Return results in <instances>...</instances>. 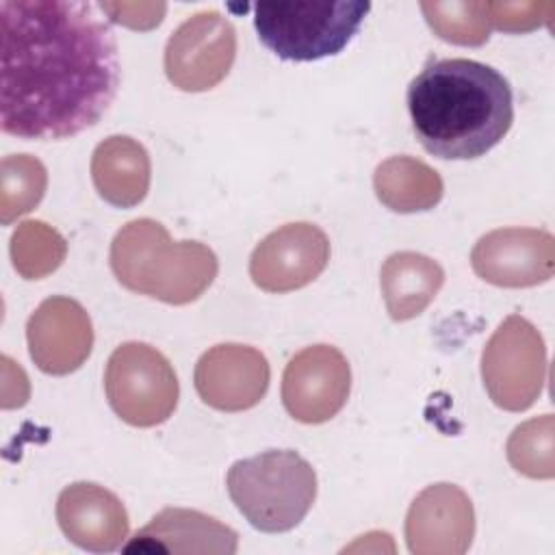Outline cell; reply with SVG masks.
<instances>
[{"instance_id": "4fadbf2b", "label": "cell", "mask_w": 555, "mask_h": 555, "mask_svg": "<svg viewBox=\"0 0 555 555\" xmlns=\"http://www.w3.org/2000/svg\"><path fill=\"white\" fill-rule=\"evenodd\" d=\"M269 377L267 358L256 347L238 343L215 345L195 364L199 399L221 412H243L260 403Z\"/></svg>"}, {"instance_id": "277c9868", "label": "cell", "mask_w": 555, "mask_h": 555, "mask_svg": "<svg viewBox=\"0 0 555 555\" xmlns=\"http://www.w3.org/2000/svg\"><path fill=\"white\" fill-rule=\"evenodd\" d=\"M225 486L236 509L264 533L295 529L317 499L312 464L291 449H269L234 462Z\"/></svg>"}, {"instance_id": "ac0fdd59", "label": "cell", "mask_w": 555, "mask_h": 555, "mask_svg": "<svg viewBox=\"0 0 555 555\" xmlns=\"http://www.w3.org/2000/svg\"><path fill=\"white\" fill-rule=\"evenodd\" d=\"M444 284L442 267L416 251H397L386 258L379 271V286L392 321L418 317Z\"/></svg>"}, {"instance_id": "9a60e30c", "label": "cell", "mask_w": 555, "mask_h": 555, "mask_svg": "<svg viewBox=\"0 0 555 555\" xmlns=\"http://www.w3.org/2000/svg\"><path fill=\"white\" fill-rule=\"evenodd\" d=\"M56 520L69 542L91 553L117 551L130 527L119 496L91 481H78L61 490Z\"/></svg>"}, {"instance_id": "7a4b0ae2", "label": "cell", "mask_w": 555, "mask_h": 555, "mask_svg": "<svg viewBox=\"0 0 555 555\" xmlns=\"http://www.w3.org/2000/svg\"><path fill=\"white\" fill-rule=\"evenodd\" d=\"M405 98L416 139L444 160L483 156L514 121L509 82L494 67L473 59L427 63Z\"/></svg>"}, {"instance_id": "44dd1931", "label": "cell", "mask_w": 555, "mask_h": 555, "mask_svg": "<svg viewBox=\"0 0 555 555\" xmlns=\"http://www.w3.org/2000/svg\"><path fill=\"white\" fill-rule=\"evenodd\" d=\"M48 171L30 154H9L0 163V221L13 223L30 212L46 193Z\"/></svg>"}, {"instance_id": "5bb4252c", "label": "cell", "mask_w": 555, "mask_h": 555, "mask_svg": "<svg viewBox=\"0 0 555 555\" xmlns=\"http://www.w3.org/2000/svg\"><path fill=\"white\" fill-rule=\"evenodd\" d=\"M26 340L33 362L48 375H67L85 364L93 349V325L72 297H48L30 314Z\"/></svg>"}, {"instance_id": "9c48e42d", "label": "cell", "mask_w": 555, "mask_h": 555, "mask_svg": "<svg viewBox=\"0 0 555 555\" xmlns=\"http://www.w3.org/2000/svg\"><path fill=\"white\" fill-rule=\"evenodd\" d=\"M351 390V369L343 351L332 345H312L295 353L282 375L286 412L308 425L336 416Z\"/></svg>"}, {"instance_id": "8fae6325", "label": "cell", "mask_w": 555, "mask_h": 555, "mask_svg": "<svg viewBox=\"0 0 555 555\" xmlns=\"http://www.w3.org/2000/svg\"><path fill=\"white\" fill-rule=\"evenodd\" d=\"M470 264L488 284L503 288L535 286L553 278L555 238L538 228H499L475 243Z\"/></svg>"}, {"instance_id": "d6986e66", "label": "cell", "mask_w": 555, "mask_h": 555, "mask_svg": "<svg viewBox=\"0 0 555 555\" xmlns=\"http://www.w3.org/2000/svg\"><path fill=\"white\" fill-rule=\"evenodd\" d=\"M377 199L395 212H421L434 208L444 193L436 169L414 156H390L373 176Z\"/></svg>"}, {"instance_id": "6da1fadb", "label": "cell", "mask_w": 555, "mask_h": 555, "mask_svg": "<svg viewBox=\"0 0 555 555\" xmlns=\"http://www.w3.org/2000/svg\"><path fill=\"white\" fill-rule=\"evenodd\" d=\"M0 128L17 139L59 141L93 126L119 87L113 30L95 4L0 2Z\"/></svg>"}, {"instance_id": "ffe728a7", "label": "cell", "mask_w": 555, "mask_h": 555, "mask_svg": "<svg viewBox=\"0 0 555 555\" xmlns=\"http://www.w3.org/2000/svg\"><path fill=\"white\" fill-rule=\"evenodd\" d=\"M9 251L13 269L24 280H41L63 264L67 241L46 221L30 219L15 228Z\"/></svg>"}, {"instance_id": "7402d4cb", "label": "cell", "mask_w": 555, "mask_h": 555, "mask_svg": "<svg viewBox=\"0 0 555 555\" xmlns=\"http://www.w3.org/2000/svg\"><path fill=\"white\" fill-rule=\"evenodd\" d=\"M555 423L553 414H542L518 425L507 440V460L525 477L553 479L555 475Z\"/></svg>"}, {"instance_id": "7c38bea8", "label": "cell", "mask_w": 555, "mask_h": 555, "mask_svg": "<svg viewBox=\"0 0 555 555\" xmlns=\"http://www.w3.org/2000/svg\"><path fill=\"white\" fill-rule=\"evenodd\" d=\"M475 535V509L455 483H434L416 494L405 516V542L414 555H462Z\"/></svg>"}, {"instance_id": "30bf717a", "label": "cell", "mask_w": 555, "mask_h": 555, "mask_svg": "<svg viewBox=\"0 0 555 555\" xmlns=\"http://www.w3.org/2000/svg\"><path fill=\"white\" fill-rule=\"evenodd\" d=\"M330 260V238L308 221L286 223L267 234L249 258L254 284L267 293H291L317 280Z\"/></svg>"}, {"instance_id": "603a6c76", "label": "cell", "mask_w": 555, "mask_h": 555, "mask_svg": "<svg viewBox=\"0 0 555 555\" xmlns=\"http://www.w3.org/2000/svg\"><path fill=\"white\" fill-rule=\"evenodd\" d=\"M421 11L429 28L449 43L483 46L490 37V24L483 11V2H423Z\"/></svg>"}, {"instance_id": "d4e9b609", "label": "cell", "mask_w": 555, "mask_h": 555, "mask_svg": "<svg viewBox=\"0 0 555 555\" xmlns=\"http://www.w3.org/2000/svg\"><path fill=\"white\" fill-rule=\"evenodd\" d=\"M113 22L134 28V30H150L163 22L167 4H139V2H100L98 4Z\"/></svg>"}, {"instance_id": "8992f818", "label": "cell", "mask_w": 555, "mask_h": 555, "mask_svg": "<svg viewBox=\"0 0 555 555\" xmlns=\"http://www.w3.org/2000/svg\"><path fill=\"white\" fill-rule=\"evenodd\" d=\"M104 390L113 412L132 427L165 423L180 397L171 362L147 343L119 345L104 371Z\"/></svg>"}, {"instance_id": "3957f363", "label": "cell", "mask_w": 555, "mask_h": 555, "mask_svg": "<svg viewBox=\"0 0 555 555\" xmlns=\"http://www.w3.org/2000/svg\"><path fill=\"white\" fill-rule=\"evenodd\" d=\"M111 269L128 291L184 306L215 282L219 260L199 241H173L163 223L134 219L111 243Z\"/></svg>"}, {"instance_id": "cb8c5ba5", "label": "cell", "mask_w": 555, "mask_h": 555, "mask_svg": "<svg viewBox=\"0 0 555 555\" xmlns=\"http://www.w3.org/2000/svg\"><path fill=\"white\" fill-rule=\"evenodd\" d=\"M490 28L503 33H527L548 26L555 13L553 2H483Z\"/></svg>"}, {"instance_id": "5b68a950", "label": "cell", "mask_w": 555, "mask_h": 555, "mask_svg": "<svg viewBox=\"0 0 555 555\" xmlns=\"http://www.w3.org/2000/svg\"><path fill=\"white\" fill-rule=\"evenodd\" d=\"M369 2L293 0L254 4V28L264 48L286 61H319L338 54L358 33Z\"/></svg>"}, {"instance_id": "2e32d148", "label": "cell", "mask_w": 555, "mask_h": 555, "mask_svg": "<svg viewBox=\"0 0 555 555\" xmlns=\"http://www.w3.org/2000/svg\"><path fill=\"white\" fill-rule=\"evenodd\" d=\"M126 548H156L180 555H232L238 548V535L232 527L197 509L165 507L137 531Z\"/></svg>"}, {"instance_id": "e0dca14e", "label": "cell", "mask_w": 555, "mask_h": 555, "mask_svg": "<svg viewBox=\"0 0 555 555\" xmlns=\"http://www.w3.org/2000/svg\"><path fill=\"white\" fill-rule=\"evenodd\" d=\"M91 178L104 202L132 208L143 202L150 189V154L132 137L113 134L93 150Z\"/></svg>"}, {"instance_id": "ba28073f", "label": "cell", "mask_w": 555, "mask_h": 555, "mask_svg": "<svg viewBox=\"0 0 555 555\" xmlns=\"http://www.w3.org/2000/svg\"><path fill=\"white\" fill-rule=\"evenodd\" d=\"M236 30L219 11L186 17L165 46V74L180 91H208L232 69Z\"/></svg>"}, {"instance_id": "52a82bcc", "label": "cell", "mask_w": 555, "mask_h": 555, "mask_svg": "<svg viewBox=\"0 0 555 555\" xmlns=\"http://www.w3.org/2000/svg\"><path fill=\"white\" fill-rule=\"evenodd\" d=\"M481 379L501 410L522 412L535 403L546 382V347L531 321L509 314L494 330L481 353Z\"/></svg>"}]
</instances>
